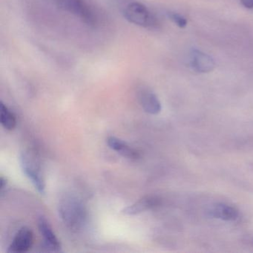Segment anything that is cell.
<instances>
[{
    "label": "cell",
    "mask_w": 253,
    "mask_h": 253,
    "mask_svg": "<svg viewBox=\"0 0 253 253\" xmlns=\"http://www.w3.org/2000/svg\"><path fill=\"white\" fill-rule=\"evenodd\" d=\"M59 215L66 227L72 232L81 230L86 221L87 213L84 204L73 195H66L60 201Z\"/></svg>",
    "instance_id": "1"
},
{
    "label": "cell",
    "mask_w": 253,
    "mask_h": 253,
    "mask_svg": "<svg viewBox=\"0 0 253 253\" xmlns=\"http://www.w3.org/2000/svg\"><path fill=\"white\" fill-rule=\"evenodd\" d=\"M127 21L146 29H156L159 21L155 14L143 4L138 2H128L123 11Z\"/></svg>",
    "instance_id": "2"
},
{
    "label": "cell",
    "mask_w": 253,
    "mask_h": 253,
    "mask_svg": "<svg viewBox=\"0 0 253 253\" xmlns=\"http://www.w3.org/2000/svg\"><path fill=\"white\" fill-rule=\"evenodd\" d=\"M54 2L62 10L76 16L88 26H95L98 23L97 12L85 0H54Z\"/></svg>",
    "instance_id": "3"
},
{
    "label": "cell",
    "mask_w": 253,
    "mask_h": 253,
    "mask_svg": "<svg viewBox=\"0 0 253 253\" xmlns=\"http://www.w3.org/2000/svg\"><path fill=\"white\" fill-rule=\"evenodd\" d=\"M20 166L26 177L33 183L41 195L45 193V182L41 165L33 155L23 152L20 157Z\"/></svg>",
    "instance_id": "4"
},
{
    "label": "cell",
    "mask_w": 253,
    "mask_h": 253,
    "mask_svg": "<svg viewBox=\"0 0 253 253\" xmlns=\"http://www.w3.org/2000/svg\"><path fill=\"white\" fill-rule=\"evenodd\" d=\"M34 244V233L31 229L23 227L16 234L7 252L11 253H27Z\"/></svg>",
    "instance_id": "5"
},
{
    "label": "cell",
    "mask_w": 253,
    "mask_h": 253,
    "mask_svg": "<svg viewBox=\"0 0 253 253\" xmlns=\"http://www.w3.org/2000/svg\"><path fill=\"white\" fill-rule=\"evenodd\" d=\"M139 103L146 113L156 115L161 112V103L158 96L148 88H142L137 92Z\"/></svg>",
    "instance_id": "6"
},
{
    "label": "cell",
    "mask_w": 253,
    "mask_h": 253,
    "mask_svg": "<svg viewBox=\"0 0 253 253\" xmlns=\"http://www.w3.org/2000/svg\"><path fill=\"white\" fill-rule=\"evenodd\" d=\"M160 204H161V200L158 197L148 195L136 201L131 205L126 207L124 210H121V213L125 215H137L158 207Z\"/></svg>",
    "instance_id": "7"
},
{
    "label": "cell",
    "mask_w": 253,
    "mask_h": 253,
    "mask_svg": "<svg viewBox=\"0 0 253 253\" xmlns=\"http://www.w3.org/2000/svg\"><path fill=\"white\" fill-rule=\"evenodd\" d=\"M189 64L195 72L208 73L215 66L214 60L208 54L198 50H194L189 55Z\"/></svg>",
    "instance_id": "8"
},
{
    "label": "cell",
    "mask_w": 253,
    "mask_h": 253,
    "mask_svg": "<svg viewBox=\"0 0 253 253\" xmlns=\"http://www.w3.org/2000/svg\"><path fill=\"white\" fill-rule=\"evenodd\" d=\"M38 227L41 235L43 238L45 245L51 251H61V244L55 233L53 231L51 225L44 217H40L38 220Z\"/></svg>",
    "instance_id": "9"
},
{
    "label": "cell",
    "mask_w": 253,
    "mask_h": 253,
    "mask_svg": "<svg viewBox=\"0 0 253 253\" xmlns=\"http://www.w3.org/2000/svg\"><path fill=\"white\" fill-rule=\"evenodd\" d=\"M106 143L110 149L115 151L124 158L129 160H137L140 158V153L135 149L118 137L110 136L106 140Z\"/></svg>",
    "instance_id": "10"
},
{
    "label": "cell",
    "mask_w": 253,
    "mask_h": 253,
    "mask_svg": "<svg viewBox=\"0 0 253 253\" xmlns=\"http://www.w3.org/2000/svg\"><path fill=\"white\" fill-rule=\"evenodd\" d=\"M208 214L210 217L225 221H234L239 216V212L236 208L222 203L213 205L209 210Z\"/></svg>",
    "instance_id": "11"
},
{
    "label": "cell",
    "mask_w": 253,
    "mask_h": 253,
    "mask_svg": "<svg viewBox=\"0 0 253 253\" xmlns=\"http://www.w3.org/2000/svg\"><path fill=\"white\" fill-rule=\"evenodd\" d=\"M0 121L2 126L9 131L14 129L17 126L15 115L2 102L0 103Z\"/></svg>",
    "instance_id": "12"
},
{
    "label": "cell",
    "mask_w": 253,
    "mask_h": 253,
    "mask_svg": "<svg viewBox=\"0 0 253 253\" xmlns=\"http://www.w3.org/2000/svg\"><path fill=\"white\" fill-rule=\"evenodd\" d=\"M170 20L175 23L178 27L185 28L187 25V21H186V18L180 14H177V13L169 12L168 14Z\"/></svg>",
    "instance_id": "13"
},
{
    "label": "cell",
    "mask_w": 253,
    "mask_h": 253,
    "mask_svg": "<svg viewBox=\"0 0 253 253\" xmlns=\"http://www.w3.org/2000/svg\"><path fill=\"white\" fill-rule=\"evenodd\" d=\"M241 2L245 8L249 9L253 8V0H241Z\"/></svg>",
    "instance_id": "14"
},
{
    "label": "cell",
    "mask_w": 253,
    "mask_h": 253,
    "mask_svg": "<svg viewBox=\"0 0 253 253\" xmlns=\"http://www.w3.org/2000/svg\"><path fill=\"white\" fill-rule=\"evenodd\" d=\"M7 181L3 177H1V179H0V189H1V192L3 191V189L6 187Z\"/></svg>",
    "instance_id": "15"
}]
</instances>
